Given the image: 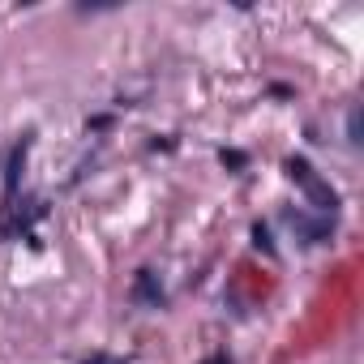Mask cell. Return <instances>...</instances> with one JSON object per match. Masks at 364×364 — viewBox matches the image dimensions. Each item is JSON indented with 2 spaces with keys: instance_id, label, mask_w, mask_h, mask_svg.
Masks as SVG:
<instances>
[{
  "instance_id": "9c48e42d",
  "label": "cell",
  "mask_w": 364,
  "mask_h": 364,
  "mask_svg": "<svg viewBox=\"0 0 364 364\" xmlns=\"http://www.w3.org/2000/svg\"><path fill=\"white\" fill-rule=\"evenodd\" d=\"M82 364H133L129 355H107V351H95V355H86Z\"/></svg>"
},
{
  "instance_id": "7a4b0ae2",
  "label": "cell",
  "mask_w": 364,
  "mask_h": 364,
  "mask_svg": "<svg viewBox=\"0 0 364 364\" xmlns=\"http://www.w3.org/2000/svg\"><path fill=\"white\" fill-rule=\"evenodd\" d=\"M48 215V202L43 198H26V202H18L14 210H0V245L5 240H31L35 249H39V240H35V223Z\"/></svg>"
},
{
  "instance_id": "3957f363",
  "label": "cell",
  "mask_w": 364,
  "mask_h": 364,
  "mask_svg": "<svg viewBox=\"0 0 364 364\" xmlns=\"http://www.w3.org/2000/svg\"><path fill=\"white\" fill-rule=\"evenodd\" d=\"M31 150H35V129H26V133L14 141L9 159L0 163V176H5V206H0V210H14V206L22 202V171H26Z\"/></svg>"
},
{
  "instance_id": "8fae6325",
  "label": "cell",
  "mask_w": 364,
  "mask_h": 364,
  "mask_svg": "<svg viewBox=\"0 0 364 364\" xmlns=\"http://www.w3.org/2000/svg\"><path fill=\"white\" fill-rule=\"evenodd\" d=\"M270 95H274V99H291V86H283V82H279V86H270Z\"/></svg>"
},
{
  "instance_id": "5b68a950",
  "label": "cell",
  "mask_w": 364,
  "mask_h": 364,
  "mask_svg": "<svg viewBox=\"0 0 364 364\" xmlns=\"http://www.w3.org/2000/svg\"><path fill=\"white\" fill-rule=\"evenodd\" d=\"M129 300L137 304V309H167V287H163V279H159V270H150V266H141L137 274H133V283H129Z\"/></svg>"
},
{
  "instance_id": "7c38bea8",
  "label": "cell",
  "mask_w": 364,
  "mask_h": 364,
  "mask_svg": "<svg viewBox=\"0 0 364 364\" xmlns=\"http://www.w3.org/2000/svg\"><path fill=\"white\" fill-rule=\"evenodd\" d=\"M0 163H5V159H0Z\"/></svg>"
},
{
  "instance_id": "6da1fadb",
  "label": "cell",
  "mask_w": 364,
  "mask_h": 364,
  "mask_svg": "<svg viewBox=\"0 0 364 364\" xmlns=\"http://www.w3.org/2000/svg\"><path fill=\"white\" fill-rule=\"evenodd\" d=\"M283 171H287V180H291V185L309 198V206H313V215H330V219H338V189L330 185V180L304 159V154H287L283 159Z\"/></svg>"
},
{
  "instance_id": "277c9868",
  "label": "cell",
  "mask_w": 364,
  "mask_h": 364,
  "mask_svg": "<svg viewBox=\"0 0 364 364\" xmlns=\"http://www.w3.org/2000/svg\"><path fill=\"white\" fill-rule=\"evenodd\" d=\"M287 228L296 232L300 245H326L334 236V219L330 215H309V210H283Z\"/></svg>"
},
{
  "instance_id": "52a82bcc",
  "label": "cell",
  "mask_w": 364,
  "mask_h": 364,
  "mask_svg": "<svg viewBox=\"0 0 364 364\" xmlns=\"http://www.w3.org/2000/svg\"><path fill=\"white\" fill-rule=\"evenodd\" d=\"M253 249H262L266 257H274V253H279V249H274V240H270V228H266L262 219L253 223Z\"/></svg>"
},
{
  "instance_id": "8992f818",
  "label": "cell",
  "mask_w": 364,
  "mask_h": 364,
  "mask_svg": "<svg viewBox=\"0 0 364 364\" xmlns=\"http://www.w3.org/2000/svg\"><path fill=\"white\" fill-rule=\"evenodd\" d=\"M219 163H223L232 176H240V171L249 167V154H245V150H236V146H223V150H219Z\"/></svg>"
},
{
  "instance_id": "30bf717a",
  "label": "cell",
  "mask_w": 364,
  "mask_h": 364,
  "mask_svg": "<svg viewBox=\"0 0 364 364\" xmlns=\"http://www.w3.org/2000/svg\"><path fill=\"white\" fill-rule=\"evenodd\" d=\"M202 364H236V360H232V351H210Z\"/></svg>"
},
{
  "instance_id": "ba28073f",
  "label": "cell",
  "mask_w": 364,
  "mask_h": 364,
  "mask_svg": "<svg viewBox=\"0 0 364 364\" xmlns=\"http://www.w3.org/2000/svg\"><path fill=\"white\" fill-rule=\"evenodd\" d=\"M347 141H351V146H360V107H351V112H347Z\"/></svg>"
}]
</instances>
